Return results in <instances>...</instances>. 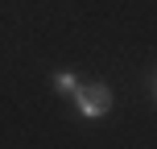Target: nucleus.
I'll list each match as a JSON object with an SVG mask.
<instances>
[{
  "mask_svg": "<svg viewBox=\"0 0 157 149\" xmlns=\"http://www.w3.org/2000/svg\"><path fill=\"white\" fill-rule=\"evenodd\" d=\"M71 95H75L78 116H87V120L108 116V108H112V87H103V83H83V87H75Z\"/></svg>",
  "mask_w": 157,
  "mask_h": 149,
  "instance_id": "1",
  "label": "nucleus"
},
{
  "mask_svg": "<svg viewBox=\"0 0 157 149\" xmlns=\"http://www.w3.org/2000/svg\"><path fill=\"white\" fill-rule=\"evenodd\" d=\"M54 87H58V91H62V95H71L75 87H78V79H75V71H58V75H54Z\"/></svg>",
  "mask_w": 157,
  "mask_h": 149,
  "instance_id": "2",
  "label": "nucleus"
}]
</instances>
